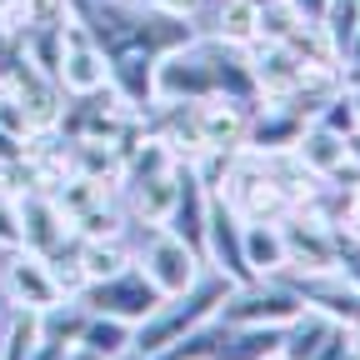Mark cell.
Listing matches in <instances>:
<instances>
[{
	"label": "cell",
	"mask_w": 360,
	"mask_h": 360,
	"mask_svg": "<svg viewBox=\"0 0 360 360\" xmlns=\"http://www.w3.org/2000/svg\"><path fill=\"white\" fill-rule=\"evenodd\" d=\"M300 295L290 285H276V281H250V285H231V295L220 300L215 321L220 326H290L300 315Z\"/></svg>",
	"instance_id": "3957f363"
},
{
	"label": "cell",
	"mask_w": 360,
	"mask_h": 360,
	"mask_svg": "<svg viewBox=\"0 0 360 360\" xmlns=\"http://www.w3.org/2000/svg\"><path fill=\"white\" fill-rule=\"evenodd\" d=\"M85 321H90V310H85L75 295H65V300H56L51 310H40V335L56 340V345H75L80 330H85Z\"/></svg>",
	"instance_id": "cb8c5ba5"
},
{
	"label": "cell",
	"mask_w": 360,
	"mask_h": 360,
	"mask_svg": "<svg viewBox=\"0 0 360 360\" xmlns=\"http://www.w3.org/2000/svg\"><path fill=\"white\" fill-rule=\"evenodd\" d=\"M231 295V281L220 276H200L191 290H180V295H170V300H160L146 321H141V330H135V350L141 355H160L165 345H175L180 335H191L195 326H205V321H215V310H220V300Z\"/></svg>",
	"instance_id": "7a4b0ae2"
},
{
	"label": "cell",
	"mask_w": 360,
	"mask_h": 360,
	"mask_svg": "<svg viewBox=\"0 0 360 360\" xmlns=\"http://www.w3.org/2000/svg\"><path fill=\"white\" fill-rule=\"evenodd\" d=\"M220 40H231V45H255L260 40V11L250 0H225L220 6Z\"/></svg>",
	"instance_id": "83f0119b"
},
{
	"label": "cell",
	"mask_w": 360,
	"mask_h": 360,
	"mask_svg": "<svg viewBox=\"0 0 360 360\" xmlns=\"http://www.w3.org/2000/svg\"><path fill=\"white\" fill-rule=\"evenodd\" d=\"M305 115H295L290 105H265V110H255L250 115V125H245V146L240 150H250V155H285V150H295V141L305 135Z\"/></svg>",
	"instance_id": "4fadbf2b"
},
{
	"label": "cell",
	"mask_w": 360,
	"mask_h": 360,
	"mask_svg": "<svg viewBox=\"0 0 360 360\" xmlns=\"http://www.w3.org/2000/svg\"><path fill=\"white\" fill-rule=\"evenodd\" d=\"M15 210H20V250H35V255H45L51 260L56 250H65L70 245V220L60 215V205L51 200V191H25L20 200H15Z\"/></svg>",
	"instance_id": "30bf717a"
},
{
	"label": "cell",
	"mask_w": 360,
	"mask_h": 360,
	"mask_svg": "<svg viewBox=\"0 0 360 360\" xmlns=\"http://www.w3.org/2000/svg\"><path fill=\"white\" fill-rule=\"evenodd\" d=\"M51 200L60 205V215L70 220V231H75L80 220L110 210V186H105V180H90V175H65L60 186L51 191Z\"/></svg>",
	"instance_id": "d6986e66"
},
{
	"label": "cell",
	"mask_w": 360,
	"mask_h": 360,
	"mask_svg": "<svg viewBox=\"0 0 360 360\" xmlns=\"http://www.w3.org/2000/svg\"><path fill=\"white\" fill-rule=\"evenodd\" d=\"M60 360H105V355H96L90 345H80V340H75V345H65V350H60Z\"/></svg>",
	"instance_id": "d590c367"
},
{
	"label": "cell",
	"mask_w": 360,
	"mask_h": 360,
	"mask_svg": "<svg viewBox=\"0 0 360 360\" xmlns=\"http://www.w3.org/2000/svg\"><path fill=\"white\" fill-rule=\"evenodd\" d=\"M141 276L170 300V295H180V290H191L195 281H200V255L186 245V240H175L170 231H155L150 240H146V255H141Z\"/></svg>",
	"instance_id": "9c48e42d"
},
{
	"label": "cell",
	"mask_w": 360,
	"mask_h": 360,
	"mask_svg": "<svg viewBox=\"0 0 360 360\" xmlns=\"http://www.w3.org/2000/svg\"><path fill=\"white\" fill-rule=\"evenodd\" d=\"M105 80L115 85V96L135 110V115H150L155 110V56H110L105 60Z\"/></svg>",
	"instance_id": "9a60e30c"
},
{
	"label": "cell",
	"mask_w": 360,
	"mask_h": 360,
	"mask_svg": "<svg viewBox=\"0 0 360 360\" xmlns=\"http://www.w3.org/2000/svg\"><path fill=\"white\" fill-rule=\"evenodd\" d=\"M0 80L11 85V96L20 101L30 130H56L60 125V110H65V96H60V80H51L45 70H35L20 51V40H15V51L0 60Z\"/></svg>",
	"instance_id": "5b68a950"
},
{
	"label": "cell",
	"mask_w": 360,
	"mask_h": 360,
	"mask_svg": "<svg viewBox=\"0 0 360 360\" xmlns=\"http://www.w3.org/2000/svg\"><path fill=\"white\" fill-rule=\"evenodd\" d=\"M315 25H321L330 56L345 60L350 40H355V30H360V0H326V11H321V20H315Z\"/></svg>",
	"instance_id": "7402d4cb"
},
{
	"label": "cell",
	"mask_w": 360,
	"mask_h": 360,
	"mask_svg": "<svg viewBox=\"0 0 360 360\" xmlns=\"http://www.w3.org/2000/svg\"><path fill=\"white\" fill-rule=\"evenodd\" d=\"M25 191H35V170H30V160H25V155H20V160H0V195L20 200Z\"/></svg>",
	"instance_id": "f546056e"
},
{
	"label": "cell",
	"mask_w": 360,
	"mask_h": 360,
	"mask_svg": "<svg viewBox=\"0 0 360 360\" xmlns=\"http://www.w3.org/2000/svg\"><path fill=\"white\" fill-rule=\"evenodd\" d=\"M146 6H150V11H165V15H186V20H191V15L200 11V0H146Z\"/></svg>",
	"instance_id": "d6a6232c"
},
{
	"label": "cell",
	"mask_w": 360,
	"mask_h": 360,
	"mask_svg": "<svg viewBox=\"0 0 360 360\" xmlns=\"http://www.w3.org/2000/svg\"><path fill=\"white\" fill-rule=\"evenodd\" d=\"M130 340H135L130 321H115V315H90L85 330H80V345H90V350L105 355V360H120L130 350Z\"/></svg>",
	"instance_id": "603a6c76"
},
{
	"label": "cell",
	"mask_w": 360,
	"mask_h": 360,
	"mask_svg": "<svg viewBox=\"0 0 360 360\" xmlns=\"http://www.w3.org/2000/svg\"><path fill=\"white\" fill-rule=\"evenodd\" d=\"M205 255L231 285H250V265H245V220L236 215V205L220 191H210V210H205Z\"/></svg>",
	"instance_id": "52a82bcc"
},
{
	"label": "cell",
	"mask_w": 360,
	"mask_h": 360,
	"mask_svg": "<svg viewBox=\"0 0 360 360\" xmlns=\"http://www.w3.org/2000/svg\"><path fill=\"white\" fill-rule=\"evenodd\" d=\"M60 90L70 96H101L105 90V56L101 45L85 35V25H65V45H60V70H56Z\"/></svg>",
	"instance_id": "8fae6325"
},
{
	"label": "cell",
	"mask_w": 360,
	"mask_h": 360,
	"mask_svg": "<svg viewBox=\"0 0 360 360\" xmlns=\"http://www.w3.org/2000/svg\"><path fill=\"white\" fill-rule=\"evenodd\" d=\"M130 191H135V210H141V220L165 225L170 200H175V165L165 175H150V180H141V186H130Z\"/></svg>",
	"instance_id": "484cf974"
},
{
	"label": "cell",
	"mask_w": 360,
	"mask_h": 360,
	"mask_svg": "<svg viewBox=\"0 0 360 360\" xmlns=\"http://www.w3.org/2000/svg\"><path fill=\"white\" fill-rule=\"evenodd\" d=\"M40 340H45V335H40V310L15 305L11 326H6V345H0V360H25V355H30Z\"/></svg>",
	"instance_id": "4316f807"
},
{
	"label": "cell",
	"mask_w": 360,
	"mask_h": 360,
	"mask_svg": "<svg viewBox=\"0 0 360 360\" xmlns=\"http://www.w3.org/2000/svg\"><path fill=\"white\" fill-rule=\"evenodd\" d=\"M240 101V105H255L260 101V85H255V70H250V56L245 45H231V40H186L165 51L155 60V105H175V101Z\"/></svg>",
	"instance_id": "6da1fadb"
},
{
	"label": "cell",
	"mask_w": 360,
	"mask_h": 360,
	"mask_svg": "<svg viewBox=\"0 0 360 360\" xmlns=\"http://www.w3.org/2000/svg\"><path fill=\"white\" fill-rule=\"evenodd\" d=\"M350 350H355L350 326H330V330H326V340H321V350H315V360H345Z\"/></svg>",
	"instance_id": "4dcf8cb0"
},
{
	"label": "cell",
	"mask_w": 360,
	"mask_h": 360,
	"mask_svg": "<svg viewBox=\"0 0 360 360\" xmlns=\"http://www.w3.org/2000/svg\"><path fill=\"white\" fill-rule=\"evenodd\" d=\"M210 360H281V326H225Z\"/></svg>",
	"instance_id": "e0dca14e"
},
{
	"label": "cell",
	"mask_w": 360,
	"mask_h": 360,
	"mask_svg": "<svg viewBox=\"0 0 360 360\" xmlns=\"http://www.w3.org/2000/svg\"><path fill=\"white\" fill-rule=\"evenodd\" d=\"M350 340H355V350H360V321H355V326H350Z\"/></svg>",
	"instance_id": "8d00e7d4"
},
{
	"label": "cell",
	"mask_w": 360,
	"mask_h": 360,
	"mask_svg": "<svg viewBox=\"0 0 360 360\" xmlns=\"http://www.w3.org/2000/svg\"><path fill=\"white\" fill-rule=\"evenodd\" d=\"M205 210H210L205 180L195 175L191 160H175V200H170V215H165L160 231H170L175 240H186L200 260H205Z\"/></svg>",
	"instance_id": "ba28073f"
},
{
	"label": "cell",
	"mask_w": 360,
	"mask_h": 360,
	"mask_svg": "<svg viewBox=\"0 0 360 360\" xmlns=\"http://www.w3.org/2000/svg\"><path fill=\"white\" fill-rule=\"evenodd\" d=\"M245 265H250L255 281L285 270V240H281L276 220H245Z\"/></svg>",
	"instance_id": "ffe728a7"
},
{
	"label": "cell",
	"mask_w": 360,
	"mask_h": 360,
	"mask_svg": "<svg viewBox=\"0 0 360 360\" xmlns=\"http://www.w3.org/2000/svg\"><path fill=\"white\" fill-rule=\"evenodd\" d=\"M245 125H250V110L240 101H200V135H205V150H225L236 155L245 146Z\"/></svg>",
	"instance_id": "2e32d148"
},
{
	"label": "cell",
	"mask_w": 360,
	"mask_h": 360,
	"mask_svg": "<svg viewBox=\"0 0 360 360\" xmlns=\"http://www.w3.org/2000/svg\"><path fill=\"white\" fill-rule=\"evenodd\" d=\"M290 290L300 295V305H315L321 315H330L335 326H355L360 321V290L340 276V270H326V276H295Z\"/></svg>",
	"instance_id": "7c38bea8"
},
{
	"label": "cell",
	"mask_w": 360,
	"mask_h": 360,
	"mask_svg": "<svg viewBox=\"0 0 360 360\" xmlns=\"http://www.w3.org/2000/svg\"><path fill=\"white\" fill-rule=\"evenodd\" d=\"M90 315H115V321H130V326H141L146 315L165 300L141 270H120V276H105V281H85V290L75 295Z\"/></svg>",
	"instance_id": "8992f818"
},
{
	"label": "cell",
	"mask_w": 360,
	"mask_h": 360,
	"mask_svg": "<svg viewBox=\"0 0 360 360\" xmlns=\"http://www.w3.org/2000/svg\"><path fill=\"white\" fill-rule=\"evenodd\" d=\"M315 120H321L326 130H335V135H355V130H360V105H355V96H350V90L340 85L335 96L321 105V115H315Z\"/></svg>",
	"instance_id": "f1b7e54d"
},
{
	"label": "cell",
	"mask_w": 360,
	"mask_h": 360,
	"mask_svg": "<svg viewBox=\"0 0 360 360\" xmlns=\"http://www.w3.org/2000/svg\"><path fill=\"white\" fill-rule=\"evenodd\" d=\"M285 6H295L305 20H321V11H326V0H285Z\"/></svg>",
	"instance_id": "836d02e7"
},
{
	"label": "cell",
	"mask_w": 360,
	"mask_h": 360,
	"mask_svg": "<svg viewBox=\"0 0 360 360\" xmlns=\"http://www.w3.org/2000/svg\"><path fill=\"white\" fill-rule=\"evenodd\" d=\"M330 326H335L330 315L300 310L290 326H281V360H315V350H321V340H326Z\"/></svg>",
	"instance_id": "44dd1931"
},
{
	"label": "cell",
	"mask_w": 360,
	"mask_h": 360,
	"mask_svg": "<svg viewBox=\"0 0 360 360\" xmlns=\"http://www.w3.org/2000/svg\"><path fill=\"white\" fill-rule=\"evenodd\" d=\"M276 225H281V240H285V265L295 276H326V270H335V220L295 205Z\"/></svg>",
	"instance_id": "277c9868"
},
{
	"label": "cell",
	"mask_w": 360,
	"mask_h": 360,
	"mask_svg": "<svg viewBox=\"0 0 360 360\" xmlns=\"http://www.w3.org/2000/svg\"><path fill=\"white\" fill-rule=\"evenodd\" d=\"M250 6H255V11H265V6H276V0H250Z\"/></svg>",
	"instance_id": "74e56055"
},
{
	"label": "cell",
	"mask_w": 360,
	"mask_h": 360,
	"mask_svg": "<svg viewBox=\"0 0 360 360\" xmlns=\"http://www.w3.org/2000/svg\"><path fill=\"white\" fill-rule=\"evenodd\" d=\"M6 295L15 305H30V310H51L56 300H65L56 276H51V260L35 250H15V260L6 265Z\"/></svg>",
	"instance_id": "5bb4252c"
},
{
	"label": "cell",
	"mask_w": 360,
	"mask_h": 360,
	"mask_svg": "<svg viewBox=\"0 0 360 360\" xmlns=\"http://www.w3.org/2000/svg\"><path fill=\"white\" fill-rule=\"evenodd\" d=\"M75 255H80V270H85V281H105V276H120V270L130 265V255H125V245H120L115 236H105V240H80V245H75Z\"/></svg>",
	"instance_id": "d4e9b609"
},
{
	"label": "cell",
	"mask_w": 360,
	"mask_h": 360,
	"mask_svg": "<svg viewBox=\"0 0 360 360\" xmlns=\"http://www.w3.org/2000/svg\"><path fill=\"white\" fill-rule=\"evenodd\" d=\"M0 245L6 250H20V210L11 195H0Z\"/></svg>",
	"instance_id": "1f68e13d"
},
{
	"label": "cell",
	"mask_w": 360,
	"mask_h": 360,
	"mask_svg": "<svg viewBox=\"0 0 360 360\" xmlns=\"http://www.w3.org/2000/svg\"><path fill=\"white\" fill-rule=\"evenodd\" d=\"M60 350H65V345H56V340H40V345H35L25 360H60Z\"/></svg>",
	"instance_id": "e575fe53"
},
{
	"label": "cell",
	"mask_w": 360,
	"mask_h": 360,
	"mask_svg": "<svg viewBox=\"0 0 360 360\" xmlns=\"http://www.w3.org/2000/svg\"><path fill=\"white\" fill-rule=\"evenodd\" d=\"M295 160L310 170V175H321V180H330L345 160H350V150H345V135H335V130H326L321 120H310L305 125V135L295 141Z\"/></svg>",
	"instance_id": "ac0fdd59"
}]
</instances>
